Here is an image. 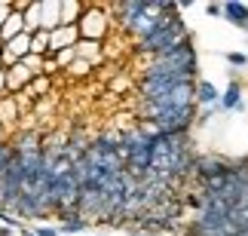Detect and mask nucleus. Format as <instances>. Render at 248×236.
<instances>
[{"label": "nucleus", "instance_id": "9d476101", "mask_svg": "<svg viewBox=\"0 0 248 236\" xmlns=\"http://www.w3.org/2000/svg\"><path fill=\"white\" fill-rule=\"evenodd\" d=\"M221 16H227L236 28H248V6L245 3H236V0H227L221 6Z\"/></svg>", "mask_w": 248, "mask_h": 236}, {"label": "nucleus", "instance_id": "20e7f679", "mask_svg": "<svg viewBox=\"0 0 248 236\" xmlns=\"http://www.w3.org/2000/svg\"><path fill=\"white\" fill-rule=\"evenodd\" d=\"M74 52H77V59H80V62H89L92 68H98V64H104L101 43H95V40H77V46H74Z\"/></svg>", "mask_w": 248, "mask_h": 236}, {"label": "nucleus", "instance_id": "aec40b11", "mask_svg": "<svg viewBox=\"0 0 248 236\" xmlns=\"http://www.w3.org/2000/svg\"><path fill=\"white\" fill-rule=\"evenodd\" d=\"M86 227H89V224L80 221V218H71L68 224H64V230H68V233H77V230H86Z\"/></svg>", "mask_w": 248, "mask_h": 236}, {"label": "nucleus", "instance_id": "39448f33", "mask_svg": "<svg viewBox=\"0 0 248 236\" xmlns=\"http://www.w3.org/2000/svg\"><path fill=\"white\" fill-rule=\"evenodd\" d=\"M193 101H196V105H205V108H217V101H221V89L212 86L208 80H199L196 89H193Z\"/></svg>", "mask_w": 248, "mask_h": 236}, {"label": "nucleus", "instance_id": "6e6552de", "mask_svg": "<svg viewBox=\"0 0 248 236\" xmlns=\"http://www.w3.org/2000/svg\"><path fill=\"white\" fill-rule=\"evenodd\" d=\"M59 22V0H40V31H55Z\"/></svg>", "mask_w": 248, "mask_h": 236}, {"label": "nucleus", "instance_id": "9b49d317", "mask_svg": "<svg viewBox=\"0 0 248 236\" xmlns=\"http://www.w3.org/2000/svg\"><path fill=\"white\" fill-rule=\"evenodd\" d=\"M49 92H52V77L37 74V77H31V83H28L25 95H28V98H49Z\"/></svg>", "mask_w": 248, "mask_h": 236}, {"label": "nucleus", "instance_id": "dca6fc26", "mask_svg": "<svg viewBox=\"0 0 248 236\" xmlns=\"http://www.w3.org/2000/svg\"><path fill=\"white\" fill-rule=\"evenodd\" d=\"M74 59H77V52H74V46H71V49H59V52L52 55V62H55V68H59V71H64V68H68V64H71Z\"/></svg>", "mask_w": 248, "mask_h": 236}, {"label": "nucleus", "instance_id": "423d86ee", "mask_svg": "<svg viewBox=\"0 0 248 236\" xmlns=\"http://www.w3.org/2000/svg\"><path fill=\"white\" fill-rule=\"evenodd\" d=\"M217 108L242 114V110H245V101H242V86H239V83H230V86L221 92V101H217Z\"/></svg>", "mask_w": 248, "mask_h": 236}, {"label": "nucleus", "instance_id": "f03ea898", "mask_svg": "<svg viewBox=\"0 0 248 236\" xmlns=\"http://www.w3.org/2000/svg\"><path fill=\"white\" fill-rule=\"evenodd\" d=\"M80 34H77V25H59L55 31H49V59L59 49H71V46H77Z\"/></svg>", "mask_w": 248, "mask_h": 236}, {"label": "nucleus", "instance_id": "4468645a", "mask_svg": "<svg viewBox=\"0 0 248 236\" xmlns=\"http://www.w3.org/2000/svg\"><path fill=\"white\" fill-rule=\"evenodd\" d=\"M18 117V105H16V98L13 95H3L0 98V123H16Z\"/></svg>", "mask_w": 248, "mask_h": 236}, {"label": "nucleus", "instance_id": "bb28decb", "mask_svg": "<svg viewBox=\"0 0 248 236\" xmlns=\"http://www.w3.org/2000/svg\"><path fill=\"white\" fill-rule=\"evenodd\" d=\"M0 49H3V43H0Z\"/></svg>", "mask_w": 248, "mask_h": 236}, {"label": "nucleus", "instance_id": "a211bd4d", "mask_svg": "<svg viewBox=\"0 0 248 236\" xmlns=\"http://www.w3.org/2000/svg\"><path fill=\"white\" fill-rule=\"evenodd\" d=\"M129 86H132V80L126 77V74H117V77L110 80V92H126Z\"/></svg>", "mask_w": 248, "mask_h": 236}, {"label": "nucleus", "instance_id": "5701e85b", "mask_svg": "<svg viewBox=\"0 0 248 236\" xmlns=\"http://www.w3.org/2000/svg\"><path fill=\"white\" fill-rule=\"evenodd\" d=\"M6 95V77H3V71H0V98Z\"/></svg>", "mask_w": 248, "mask_h": 236}, {"label": "nucleus", "instance_id": "b1692460", "mask_svg": "<svg viewBox=\"0 0 248 236\" xmlns=\"http://www.w3.org/2000/svg\"><path fill=\"white\" fill-rule=\"evenodd\" d=\"M40 236H59V230H52V227H40Z\"/></svg>", "mask_w": 248, "mask_h": 236}, {"label": "nucleus", "instance_id": "6ab92c4d", "mask_svg": "<svg viewBox=\"0 0 248 236\" xmlns=\"http://www.w3.org/2000/svg\"><path fill=\"white\" fill-rule=\"evenodd\" d=\"M227 62L236 64V68H242V64H248V55L245 52H227Z\"/></svg>", "mask_w": 248, "mask_h": 236}, {"label": "nucleus", "instance_id": "ddd939ff", "mask_svg": "<svg viewBox=\"0 0 248 236\" xmlns=\"http://www.w3.org/2000/svg\"><path fill=\"white\" fill-rule=\"evenodd\" d=\"M62 74H68L71 80H89L92 74H95V68H92L89 62H80V59H74V62H71V64H68V68H64Z\"/></svg>", "mask_w": 248, "mask_h": 236}, {"label": "nucleus", "instance_id": "a878e982", "mask_svg": "<svg viewBox=\"0 0 248 236\" xmlns=\"http://www.w3.org/2000/svg\"><path fill=\"white\" fill-rule=\"evenodd\" d=\"M138 236H147V233H138Z\"/></svg>", "mask_w": 248, "mask_h": 236}, {"label": "nucleus", "instance_id": "f8f14e48", "mask_svg": "<svg viewBox=\"0 0 248 236\" xmlns=\"http://www.w3.org/2000/svg\"><path fill=\"white\" fill-rule=\"evenodd\" d=\"M22 22H25V34H37V31H40V0L22 6Z\"/></svg>", "mask_w": 248, "mask_h": 236}, {"label": "nucleus", "instance_id": "2eb2a0df", "mask_svg": "<svg viewBox=\"0 0 248 236\" xmlns=\"http://www.w3.org/2000/svg\"><path fill=\"white\" fill-rule=\"evenodd\" d=\"M31 55L49 59V34H46V31H37V34H31Z\"/></svg>", "mask_w": 248, "mask_h": 236}, {"label": "nucleus", "instance_id": "7ed1b4c3", "mask_svg": "<svg viewBox=\"0 0 248 236\" xmlns=\"http://www.w3.org/2000/svg\"><path fill=\"white\" fill-rule=\"evenodd\" d=\"M3 77H6V95H18V92L28 89V83H31L34 74L18 62V64H13V68H3Z\"/></svg>", "mask_w": 248, "mask_h": 236}, {"label": "nucleus", "instance_id": "1a4fd4ad", "mask_svg": "<svg viewBox=\"0 0 248 236\" xmlns=\"http://www.w3.org/2000/svg\"><path fill=\"white\" fill-rule=\"evenodd\" d=\"M80 16H83L80 0H59V22L62 25H77Z\"/></svg>", "mask_w": 248, "mask_h": 236}, {"label": "nucleus", "instance_id": "f257e3e1", "mask_svg": "<svg viewBox=\"0 0 248 236\" xmlns=\"http://www.w3.org/2000/svg\"><path fill=\"white\" fill-rule=\"evenodd\" d=\"M113 28V18L104 6H83V16L77 22V34L80 40H95V43H104Z\"/></svg>", "mask_w": 248, "mask_h": 236}, {"label": "nucleus", "instance_id": "393cba45", "mask_svg": "<svg viewBox=\"0 0 248 236\" xmlns=\"http://www.w3.org/2000/svg\"><path fill=\"white\" fill-rule=\"evenodd\" d=\"M0 71H3V62H0Z\"/></svg>", "mask_w": 248, "mask_h": 236}, {"label": "nucleus", "instance_id": "f3484780", "mask_svg": "<svg viewBox=\"0 0 248 236\" xmlns=\"http://www.w3.org/2000/svg\"><path fill=\"white\" fill-rule=\"evenodd\" d=\"M22 64L34 74V77H37V74H43V59H40V55H31V52H28L25 59H22Z\"/></svg>", "mask_w": 248, "mask_h": 236}, {"label": "nucleus", "instance_id": "4be33fe9", "mask_svg": "<svg viewBox=\"0 0 248 236\" xmlns=\"http://www.w3.org/2000/svg\"><path fill=\"white\" fill-rule=\"evenodd\" d=\"M205 13H208V16H221V6H217V3H208Z\"/></svg>", "mask_w": 248, "mask_h": 236}, {"label": "nucleus", "instance_id": "412c9836", "mask_svg": "<svg viewBox=\"0 0 248 236\" xmlns=\"http://www.w3.org/2000/svg\"><path fill=\"white\" fill-rule=\"evenodd\" d=\"M13 13V3H0V25L6 22V16Z\"/></svg>", "mask_w": 248, "mask_h": 236}, {"label": "nucleus", "instance_id": "0eeeda50", "mask_svg": "<svg viewBox=\"0 0 248 236\" xmlns=\"http://www.w3.org/2000/svg\"><path fill=\"white\" fill-rule=\"evenodd\" d=\"M18 34H25V22H22V9L13 6V13L6 16V22L0 25V43L13 40V37H18Z\"/></svg>", "mask_w": 248, "mask_h": 236}]
</instances>
